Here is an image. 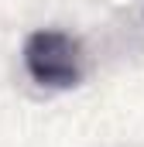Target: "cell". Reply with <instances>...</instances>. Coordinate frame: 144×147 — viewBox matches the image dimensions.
I'll list each match as a JSON object with an SVG mask.
<instances>
[{
  "mask_svg": "<svg viewBox=\"0 0 144 147\" xmlns=\"http://www.w3.org/2000/svg\"><path fill=\"white\" fill-rule=\"evenodd\" d=\"M24 69L45 89H72L82 82L79 41L58 28H41L24 41Z\"/></svg>",
  "mask_w": 144,
  "mask_h": 147,
  "instance_id": "cell-1",
  "label": "cell"
}]
</instances>
